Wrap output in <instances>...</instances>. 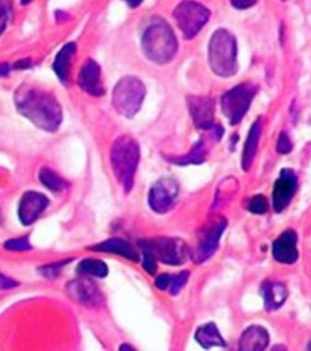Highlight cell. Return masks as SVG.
<instances>
[{
    "mask_svg": "<svg viewBox=\"0 0 311 351\" xmlns=\"http://www.w3.org/2000/svg\"><path fill=\"white\" fill-rule=\"evenodd\" d=\"M227 220L224 218L216 219L214 223L206 225L199 237L198 246L195 252L191 254V258L195 263H204L210 259L219 247L220 239L227 229Z\"/></svg>",
    "mask_w": 311,
    "mask_h": 351,
    "instance_id": "cell-10",
    "label": "cell"
},
{
    "mask_svg": "<svg viewBox=\"0 0 311 351\" xmlns=\"http://www.w3.org/2000/svg\"><path fill=\"white\" fill-rule=\"evenodd\" d=\"M16 110L40 130L55 133L63 121V110L54 94L33 85L21 84L14 94Z\"/></svg>",
    "mask_w": 311,
    "mask_h": 351,
    "instance_id": "cell-1",
    "label": "cell"
},
{
    "mask_svg": "<svg viewBox=\"0 0 311 351\" xmlns=\"http://www.w3.org/2000/svg\"><path fill=\"white\" fill-rule=\"evenodd\" d=\"M16 287H19L18 281L13 278H9L7 275L0 274V290H12Z\"/></svg>",
    "mask_w": 311,
    "mask_h": 351,
    "instance_id": "cell-34",
    "label": "cell"
},
{
    "mask_svg": "<svg viewBox=\"0 0 311 351\" xmlns=\"http://www.w3.org/2000/svg\"><path fill=\"white\" fill-rule=\"evenodd\" d=\"M130 8L139 7L144 0H124Z\"/></svg>",
    "mask_w": 311,
    "mask_h": 351,
    "instance_id": "cell-37",
    "label": "cell"
},
{
    "mask_svg": "<svg viewBox=\"0 0 311 351\" xmlns=\"http://www.w3.org/2000/svg\"><path fill=\"white\" fill-rule=\"evenodd\" d=\"M10 68L8 66L7 64H0V77H5L9 74Z\"/></svg>",
    "mask_w": 311,
    "mask_h": 351,
    "instance_id": "cell-36",
    "label": "cell"
},
{
    "mask_svg": "<svg viewBox=\"0 0 311 351\" xmlns=\"http://www.w3.org/2000/svg\"><path fill=\"white\" fill-rule=\"evenodd\" d=\"M209 64L221 77H233L238 71V47L235 36L227 29H218L209 42Z\"/></svg>",
    "mask_w": 311,
    "mask_h": 351,
    "instance_id": "cell-4",
    "label": "cell"
},
{
    "mask_svg": "<svg viewBox=\"0 0 311 351\" xmlns=\"http://www.w3.org/2000/svg\"><path fill=\"white\" fill-rule=\"evenodd\" d=\"M262 119L255 120L249 130L242 155H241V168L244 171H249L254 162L255 156L258 153V147H259V141L262 136Z\"/></svg>",
    "mask_w": 311,
    "mask_h": 351,
    "instance_id": "cell-20",
    "label": "cell"
},
{
    "mask_svg": "<svg viewBox=\"0 0 311 351\" xmlns=\"http://www.w3.org/2000/svg\"><path fill=\"white\" fill-rule=\"evenodd\" d=\"M271 253L273 258L280 264L290 265L297 263L299 259L297 232L288 229L283 234H280L277 239L273 243Z\"/></svg>",
    "mask_w": 311,
    "mask_h": 351,
    "instance_id": "cell-14",
    "label": "cell"
},
{
    "mask_svg": "<svg viewBox=\"0 0 311 351\" xmlns=\"http://www.w3.org/2000/svg\"><path fill=\"white\" fill-rule=\"evenodd\" d=\"M260 293L266 311L280 309L289 296L288 288L279 281H265L262 285Z\"/></svg>",
    "mask_w": 311,
    "mask_h": 351,
    "instance_id": "cell-19",
    "label": "cell"
},
{
    "mask_svg": "<svg viewBox=\"0 0 311 351\" xmlns=\"http://www.w3.org/2000/svg\"><path fill=\"white\" fill-rule=\"evenodd\" d=\"M145 94V85L139 77H121L113 90L114 109L125 118H133L140 110Z\"/></svg>",
    "mask_w": 311,
    "mask_h": 351,
    "instance_id": "cell-5",
    "label": "cell"
},
{
    "mask_svg": "<svg viewBox=\"0 0 311 351\" xmlns=\"http://www.w3.org/2000/svg\"><path fill=\"white\" fill-rule=\"evenodd\" d=\"M142 252L153 254L156 259L169 267L184 264L190 252L183 240L173 238H154L139 241Z\"/></svg>",
    "mask_w": 311,
    "mask_h": 351,
    "instance_id": "cell-6",
    "label": "cell"
},
{
    "mask_svg": "<svg viewBox=\"0 0 311 351\" xmlns=\"http://www.w3.org/2000/svg\"><path fill=\"white\" fill-rule=\"evenodd\" d=\"M77 274L92 279H104L109 274V267L103 260L88 258L79 263Z\"/></svg>",
    "mask_w": 311,
    "mask_h": 351,
    "instance_id": "cell-23",
    "label": "cell"
},
{
    "mask_svg": "<svg viewBox=\"0 0 311 351\" xmlns=\"http://www.w3.org/2000/svg\"><path fill=\"white\" fill-rule=\"evenodd\" d=\"M276 150L279 154H289L293 150V144H291L290 138L286 133H280L277 144H276Z\"/></svg>",
    "mask_w": 311,
    "mask_h": 351,
    "instance_id": "cell-32",
    "label": "cell"
},
{
    "mask_svg": "<svg viewBox=\"0 0 311 351\" xmlns=\"http://www.w3.org/2000/svg\"><path fill=\"white\" fill-rule=\"evenodd\" d=\"M190 278V273L188 270H183L177 274L173 275V279H171V284H170L169 293L173 296L177 295L185 285L188 284V280Z\"/></svg>",
    "mask_w": 311,
    "mask_h": 351,
    "instance_id": "cell-29",
    "label": "cell"
},
{
    "mask_svg": "<svg viewBox=\"0 0 311 351\" xmlns=\"http://www.w3.org/2000/svg\"><path fill=\"white\" fill-rule=\"evenodd\" d=\"M140 162V147L134 138L123 135L114 141L110 150V165L115 179L129 194L134 188L135 176Z\"/></svg>",
    "mask_w": 311,
    "mask_h": 351,
    "instance_id": "cell-2",
    "label": "cell"
},
{
    "mask_svg": "<svg viewBox=\"0 0 311 351\" xmlns=\"http://www.w3.org/2000/svg\"><path fill=\"white\" fill-rule=\"evenodd\" d=\"M32 0H21V4H28Z\"/></svg>",
    "mask_w": 311,
    "mask_h": 351,
    "instance_id": "cell-39",
    "label": "cell"
},
{
    "mask_svg": "<svg viewBox=\"0 0 311 351\" xmlns=\"http://www.w3.org/2000/svg\"><path fill=\"white\" fill-rule=\"evenodd\" d=\"M79 88L92 97H101L105 90L101 83V71L99 64L88 59L80 68L78 74Z\"/></svg>",
    "mask_w": 311,
    "mask_h": 351,
    "instance_id": "cell-15",
    "label": "cell"
},
{
    "mask_svg": "<svg viewBox=\"0 0 311 351\" xmlns=\"http://www.w3.org/2000/svg\"><path fill=\"white\" fill-rule=\"evenodd\" d=\"M73 259H62L54 261V263H49L45 264L42 267H39V273L44 278L47 279H55L59 275L62 274L64 267H66L68 264H71Z\"/></svg>",
    "mask_w": 311,
    "mask_h": 351,
    "instance_id": "cell-26",
    "label": "cell"
},
{
    "mask_svg": "<svg viewBox=\"0 0 311 351\" xmlns=\"http://www.w3.org/2000/svg\"><path fill=\"white\" fill-rule=\"evenodd\" d=\"M77 47L74 43H69L64 45L60 51L55 56V60L53 64V71L57 74V77L60 79L62 83H66L69 79V73H71V62L73 58L75 56Z\"/></svg>",
    "mask_w": 311,
    "mask_h": 351,
    "instance_id": "cell-22",
    "label": "cell"
},
{
    "mask_svg": "<svg viewBox=\"0 0 311 351\" xmlns=\"http://www.w3.org/2000/svg\"><path fill=\"white\" fill-rule=\"evenodd\" d=\"M66 294L73 302L86 308H98L104 302V294L92 278L82 276L66 284Z\"/></svg>",
    "mask_w": 311,
    "mask_h": 351,
    "instance_id": "cell-11",
    "label": "cell"
},
{
    "mask_svg": "<svg viewBox=\"0 0 311 351\" xmlns=\"http://www.w3.org/2000/svg\"><path fill=\"white\" fill-rule=\"evenodd\" d=\"M308 349H309V350H311V340L310 341H309V344H308Z\"/></svg>",
    "mask_w": 311,
    "mask_h": 351,
    "instance_id": "cell-41",
    "label": "cell"
},
{
    "mask_svg": "<svg viewBox=\"0 0 311 351\" xmlns=\"http://www.w3.org/2000/svg\"><path fill=\"white\" fill-rule=\"evenodd\" d=\"M174 18L185 38L191 39L198 36L199 32L206 27L210 18V12L198 1L184 0L175 9Z\"/></svg>",
    "mask_w": 311,
    "mask_h": 351,
    "instance_id": "cell-8",
    "label": "cell"
},
{
    "mask_svg": "<svg viewBox=\"0 0 311 351\" xmlns=\"http://www.w3.org/2000/svg\"><path fill=\"white\" fill-rule=\"evenodd\" d=\"M49 197L45 194L36 190L25 191L18 205V219L21 224L24 226L34 224L49 208Z\"/></svg>",
    "mask_w": 311,
    "mask_h": 351,
    "instance_id": "cell-12",
    "label": "cell"
},
{
    "mask_svg": "<svg viewBox=\"0 0 311 351\" xmlns=\"http://www.w3.org/2000/svg\"><path fill=\"white\" fill-rule=\"evenodd\" d=\"M3 246H4V249H5L7 252H13V253L30 252V250L33 249L29 235H23V237H19V238L8 239Z\"/></svg>",
    "mask_w": 311,
    "mask_h": 351,
    "instance_id": "cell-27",
    "label": "cell"
},
{
    "mask_svg": "<svg viewBox=\"0 0 311 351\" xmlns=\"http://www.w3.org/2000/svg\"><path fill=\"white\" fill-rule=\"evenodd\" d=\"M121 350H134V348L133 346H130V345H121V348H119Z\"/></svg>",
    "mask_w": 311,
    "mask_h": 351,
    "instance_id": "cell-38",
    "label": "cell"
},
{
    "mask_svg": "<svg viewBox=\"0 0 311 351\" xmlns=\"http://www.w3.org/2000/svg\"><path fill=\"white\" fill-rule=\"evenodd\" d=\"M188 106L194 125L206 130L212 127L214 121V100L208 97H190Z\"/></svg>",
    "mask_w": 311,
    "mask_h": 351,
    "instance_id": "cell-16",
    "label": "cell"
},
{
    "mask_svg": "<svg viewBox=\"0 0 311 351\" xmlns=\"http://www.w3.org/2000/svg\"><path fill=\"white\" fill-rule=\"evenodd\" d=\"M270 343V335L265 328L260 325H251L242 331L239 339L238 348L239 350L259 351L268 348Z\"/></svg>",
    "mask_w": 311,
    "mask_h": 351,
    "instance_id": "cell-18",
    "label": "cell"
},
{
    "mask_svg": "<svg viewBox=\"0 0 311 351\" xmlns=\"http://www.w3.org/2000/svg\"><path fill=\"white\" fill-rule=\"evenodd\" d=\"M3 224V214H1V209H0V225Z\"/></svg>",
    "mask_w": 311,
    "mask_h": 351,
    "instance_id": "cell-40",
    "label": "cell"
},
{
    "mask_svg": "<svg viewBox=\"0 0 311 351\" xmlns=\"http://www.w3.org/2000/svg\"><path fill=\"white\" fill-rule=\"evenodd\" d=\"M39 182L44 188L53 191V193H63L64 190L68 189L69 184L63 179L62 176L55 173L53 169L42 168L39 170Z\"/></svg>",
    "mask_w": 311,
    "mask_h": 351,
    "instance_id": "cell-24",
    "label": "cell"
},
{
    "mask_svg": "<svg viewBox=\"0 0 311 351\" xmlns=\"http://www.w3.org/2000/svg\"><path fill=\"white\" fill-rule=\"evenodd\" d=\"M179 184L174 178L164 176L158 179L149 190V208L156 214L169 213L177 203Z\"/></svg>",
    "mask_w": 311,
    "mask_h": 351,
    "instance_id": "cell-9",
    "label": "cell"
},
{
    "mask_svg": "<svg viewBox=\"0 0 311 351\" xmlns=\"http://www.w3.org/2000/svg\"><path fill=\"white\" fill-rule=\"evenodd\" d=\"M255 3H256V0H232L233 7L239 9V10L249 9V8L253 7Z\"/></svg>",
    "mask_w": 311,
    "mask_h": 351,
    "instance_id": "cell-35",
    "label": "cell"
},
{
    "mask_svg": "<svg viewBox=\"0 0 311 351\" xmlns=\"http://www.w3.org/2000/svg\"><path fill=\"white\" fill-rule=\"evenodd\" d=\"M144 54L156 64H168L177 51V36L164 19L156 18L142 36Z\"/></svg>",
    "mask_w": 311,
    "mask_h": 351,
    "instance_id": "cell-3",
    "label": "cell"
},
{
    "mask_svg": "<svg viewBox=\"0 0 311 351\" xmlns=\"http://www.w3.org/2000/svg\"><path fill=\"white\" fill-rule=\"evenodd\" d=\"M171 279H173V275L160 274L159 276H156L154 284H156V288L159 289V290L165 291V290H169Z\"/></svg>",
    "mask_w": 311,
    "mask_h": 351,
    "instance_id": "cell-33",
    "label": "cell"
},
{
    "mask_svg": "<svg viewBox=\"0 0 311 351\" xmlns=\"http://www.w3.org/2000/svg\"><path fill=\"white\" fill-rule=\"evenodd\" d=\"M247 210L256 214V215H262L266 211L269 210V202L264 195H255L250 197L247 204H245Z\"/></svg>",
    "mask_w": 311,
    "mask_h": 351,
    "instance_id": "cell-28",
    "label": "cell"
},
{
    "mask_svg": "<svg viewBox=\"0 0 311 351\" xmlns=\"http://www.w3.org/2000/svg\"><path fill=\"white\" fill-rule=\"evenodd\" d=\"M142 269L148 273L149 275H156L158 271V260L153 254L142 252Z\"/></svg>",
    "mask_w": 311,
    "mask_h": 351,
    "instance_id": "cell-31",
    "label": "cell"
},
{
    "mask_svg": "<svg viewBox=\"0 0 311 351\" xmlns=\"http://www.w3.org/2000/svg\"><path fill=\"white\" fill-rule=\"evenodd\" d=\"M206 153H208V145L206 141H199L192 148L190 153L182 156L179 159H174L171 162L177 165H190V164H200L206 160Z\"/></svg>",
    "mask_w": 311,
    "mask_h": 351,
    "instance_id": "cell-25",
    "label": "cell"
},
{
    "mask_svg": "<svg viewBox=\"0 0 311 351\" xmlns=\"http://www.w3.org/2000/svg\"><path fill=\"white\" fill-rule=\"evenodd\" d=\"M194 337L198 344L206 350L212 348H227L224 337H221L218 326L214 323H206L199 326Z\"/></svg>",
    "mask_w": 311,
    "mask_h": 351,
    "instance_id": "cell-21",
    "label": "cell"
},
{
    "mask_svg": "<svg viewBox=\"0 0 311 351\" xmlns=\"http://www.w3.org/2000/svg\"><path fill=\"white\" fill-rule=\"evenodd\" d=\"M258 88L251 83L236 85L221 97V112L230 125L239 124L247 115Z\"/></svg>",
    "mask_w": 311,
    "mask_h": 351,
    "instance_id": "cell-7",
    "label": "cell"
},
{
    "mask_svg": "<svg viewBox=\"0 0 311 351\" xmlns=\"http://www.w3.org/2000/svg\"><path fill=\"white\" fill-rule=\"evenodd\" d=\"M297 190V173L293 169H283L273 189V209L275 213H282L290 205Z\"/></svg>",
    "mask_w": 311,
    "mask_h": 351,
    "instance_id": "cell-13",
    "label": "cell"
},
{
    "mask_svg": "<svg viewBox=\"0 0 311 351\" xmlns=\"http://www.w3.org/2000/svg\"><path fill=\"white\" fill-rule=\"evenodd\" d=\"M89 249L95 253L114 254L134 263L140 260V255L134 245L130 241L121 238H110V239L104 240L99 244L90 246Z\"/></svg>",
    "mask_w": 311,
    "mask_h": 351,
    "instance_id": "cell-17",
    "label": "cell"
},
{
    "mask_svg": "<svg viewBox=\"0 0 311 351\" xmlns=\"http://www.w3.org/2000/svg\"><path fill=\"white\" fill-rule=\"evenodd\" d=\"M13 5L10 0H0V36L4 33L8 23L12 18Z\"/></svg>",
    "mask_w": 311,
    "mask_h": 351,
    "instance_id": "cell-30",
    "label": "cell"
}]
</instances>
